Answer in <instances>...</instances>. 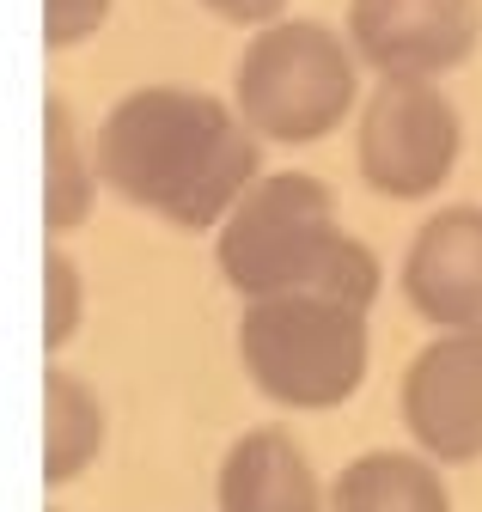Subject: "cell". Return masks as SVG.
Returning <instances> with one entry per match:
<instances>
[{
	"label": "cell",
	"mask_w": 482,
	"mask_h": 512,
	"mask_svg": "<svg viewBox=\"0 0 482 512\" xmlns=\"http://www.w3.org/2000/svg\"><path fill=\"white\" fill-rule=\"evenodd\" d=\"M98 177L129 208L214 232L263 183V141L226 98L202 86H135L98 122Z\"/></svg>",
	"instance_id": "6da1fadb"
},
{
	"label": "cell",
	"mask_w": 482,
	"mask_h": 512,
	"mask_svg": "<svg viewBox=\"0 0 482 512\" xmlns=\"http://www.w3.org/2000/svg\"><path fill=\"white\" fill-rule=\"evenodd\" d=\"M214 263L232 293H245V305L281 293H324L373 311L385 281L379 250L336 220V196L312 171L263 177L214 232Z\"/></svg>",
	"instance_id": "7a4b0ae2"
},
{
	"label": "cell",
	"mask_w": 482,
	"mask_h": 512,
	"mask_svg": "<svg viewBox=\"0 0 482 512\" xmlns=\"http://www.w3.org/2000/svg\"><path fill=\"white\" fill-rule=\"evenodd\" d=\"M238 360L281 409H342L373 360L367 311L324 293L251 299L238 317Z\"/></svg>",
	"instance_id": "3957f363"
},
{
	"label": "cell",
	"mask_w": 482,
	"mask_h": 512,
	"mask_svg": "<svg viewBox=\"0 0 482 512\" xmlns=\"http://www.w3.org/2000/svg\"><path fill=\"white\" fill-rule=\"evenodd\" d=\"M232 98L257 141L312 147L348 122L360 98V55L348 37H336L318 19L263 25L238 55Z\"/></svg>",
	"instance_id": "277c9868"
},
{
	"label": "cell",
	"mask_w": 482,
	"mask_h": 512,
	"mask_svg": "<svg viewBox=\"0 0 482 512\" xmlns=\"http://www.w3.org/2000/svg\"><path fill=\"white\" fill-rule=\"evenodd\" d=\"M464 122L434 80H379L360 104L354 171L385 202H421L458 171Z\"/></svg>",
	"instance_id": "5b68a950"
},
{
	"label": "cell",
	"mask_w": 482,
	"mask_h": 512,
	"mask_svg": "<svg viewBox=\"0 0 482 512\" xmlns=\"http://www.w3.org/2000/svg\"><path fill=\"white\" fill-rule=\"evenodd\" d=\"M397 415L421 458L434 464H476L482 458V324L446 330L403 366Z\"/></svg>",
	"instance_id": "8992f818"
},
{
	"label": "cell",
	"mask_w": 482,
	"mask_h": 512,
	"mask_svg": "<svg viewBox=\"0 0 482 512\" xmlns=\"http://www.w3.org/2000/svg\"><path fill=\"white\" fill-rule=\"evenodd\" d=\"M342 37L379 80H440L476 55L482 7L476 0H348Z\"/></svg>",
	"instance_id": "52a82bcc"
},
{
	"label": "cell",
	"mask_w": 482,
	"mask_h": 512,
	"mask_svg": "<svg viewBox=\"0 0 482 512\" xmlns=\"http://www.w3.org/2000/svg\"><path fill=\"white\" fill-rule=\"evenodd\" d=\"M403 299L421 324L476 330L482 324V208H440L403 250Z\"/></svg>",
	"instance_id": "ba28073f"
},
{
	"label": "cell",
	"mask_w": 482,
	"mask_h": 512,
	"mask_svg": "<svg viewBox=\"0 0 482 512\" xmlns=\"http://www.w3.org/2000/svg\"><path fill=\"white\" fill-rule=\"evenodd\" d=\"M312 458L287 427H251L220 464V512H324Z\"/></svg>",
	"instance_id": "9c48e42d"
},
{
	"label": "cell",
	"mask_w": 482,
	"mask_h": 512,
	"mask_svg": "<svg viewBox=\"0 0 482 512\" xmlns=\"http://www.w3.org/2000/svg\"><path fill=\"white\" fill-rule=\"evenodd\" d=\"M324 512H452L446 476L415 452H360L336 482Z\"/></svg>",
	"instance_id": "30bf717a"
},
{
	"label": "cell",
	"mask_w": 482,
	"mask_h": 512,
	"mask_svg": "<svg viewBox=\"0 0 482 512\" xmlns=\"http://www.w3.org/2000/svg\"><path fill=\"white\" fill-rule=\"evenodd\" d=\"M104 452V403L86 378L49 366L43 372V488H68Z\"/></svg>",
	"instance_id": "8fae6325"
},
{
	"label": "cell",
	"mask_w": 482,
	"mask_h": 512,
	"mask_svg": "<svg viewBox=\"0 0 482 512\" xmlns=\"http://www.w3.org/2000/svg\"><path fill=\"white\" fill-rule=\"evenodd\" d=\"M98 153L80 147V122L68 110V98H43V226L62 238L74 226L92 220L98 202Z\"/></svg>",
	"instance_id": "7c38bea8"
},
{
	"label": "cell",
	"mask_w": 482,
	"mask_h": 512,
	"mask_svg": "<svg viewBox=\"0 0 482 512\" xmlns=\"http://www.w3.org/2000/svg\"><path fill=\"white\" fill-rule=\"evenodd\" d=\"M80 311H86V287H80V269L62 244L43 250V348L62 354L74 336H80Z\"/></svg>",
	"instance_id": "4fadbf2b"
},
{
	"label": "cell",
	"mask_w": 482,
	"mask_h": 512,
	"mask_svg": "<svg viewBox=\"0 0 482 512\" xmlns=\"http://www.w3.org/2000/svg\"><path fill=\"white\" fill-rule=\"evenodd\" d=\"M110 19V0H43V49H80Z\"/></svg>",
	"instance_id": "5bb4252c"
},
{
	"label": "cell",
	"mask_w": 482,
	"mask_h": 512,
	"mask_svg": "<svg viewBox=\"0 0 482 512\" xmlns=\"http://www.w3.org/2000/svg\"><path fill=\"white\" fill-rule=\"evenodd\" d=\"M202 7L214 13V19H226V25H281V7L287 0H202Z\"/></svg>",
	"instance_id": "9a60e30c"
}]
</instances>
